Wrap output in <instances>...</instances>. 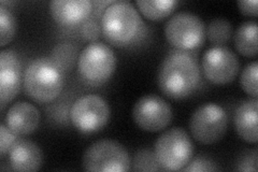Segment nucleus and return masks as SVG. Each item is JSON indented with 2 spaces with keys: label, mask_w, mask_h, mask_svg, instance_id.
<instances>
[{
  "label": "nucleus",
  "mask_w": 258,
  "mask_h": 172,
  "mask_svg": "<svg viewBox=\"0 0 258 172\" xmlns=\"http://www.w3.org/2000/svg\"><path fill=\"white\" fill-rule=\"evenodd\" d=\"M200 77V67L196 57L189 52L174 50L160 64L157 84L165 96L179 100L189 97L196 91Z\"/></svg>",
  "instance_id": "1"
},
{
  "label": "nucleus",
  "mask_w": 258,
  "mask_h": 172,
  "mask_svg": "<svg viewBox=\"0 0 258 172\" xmlns=\"http://www.w3.org/2000/svg\"><path fill=\"white\" fill-rule=\"evenodd\" d=\"M100 25L104 39L117 47L138 42L145 34L141 15L129 2H114L110 5L102 14Z\"/></svg>",
  "instance_id": "2"
},
{
  "label": "nucleus",
  "mask_w": 258,
  "mask_h": 172,
  "mask_svg": "<svg viewBox=\"0 0 258 172\" xmlns=\"http://www.w3.org/2000/svg\"><path fill=\"white\" fill-rule=\"evenodd\" d=\"M63 82V72L50 57L32 61L24 73L26 94L40 103L55 100L62 91Z\"/></svg>",
  "instance_id": "3"
},
{
  "label": "nucleus",
  "mask_w": 258,
  "mask_h": 172,
  "mask_svg": "<svg viewBox=\"0 0 258 172\" xmlns=\"http://www.w3.org/2000/svg\"><path fill=\"white\" fill-rule=\"evenodd\" d=\"M154 152L163 170H182L191 160L194 144L183 128L172 127L156 140Z\"/></svg>",
  "instance_id": "4"
},
{
  "label": "nucleus",
  "mask_w": 258,
  "mask_h": 172,
  "mask_svg": "<svg viewBox=\"0 0 258 172\" xmlns=\"http://www.w3.org/2000/svg\"><path fill=\"white\" fill-rule=\"evenodd\" d=\"M82 166L86 171L126 172L132 170V159L123 144L106 139L88 146Z\"/></svg>",
  "instance_id": "5"
},
{
  "label": "nucleus",
  "mask_w": 258,
  "mask_h": 172,
  "mask_svg": "<svg viewBox=\"0 0 258 172\" xmlns=\"http://www.w3.org/2000/svg\"><path fill=\"white\" fill-rule=\"evenodd\" d=\"M165 36L175 50L189 52L204 44L206 25L198 15L182 11L166 23Z\"/></svg>",
  "instance_id": "6"
},
{
  "label": "nucleus",
  "mask_w": 258,
  "mask_h": 172,
  "mask_svg": "<svg viewBox=\"0 0 258 172\" xmlns=\"http://www.w3.org/2000/svg\"><path fill=\"white\" fill-rule=\"evenodd\" d=\"M78 67L80 75L88 83L102 84L114 73L116 56L108 44L95 41L81 52Z\"/></svg>",
  "instance_id": "7"
},
{
  "label": "nucleus",
  "mask_w": 258,
  "mask_h": 172,
  "mask_svg": "<svg viewBox=\"0 0 258 172\" xmlns=\"http://www.w3.org/2000/svg\"><path fill=\"white\" fill-rule=\"evenodd\" d=\"M189 129L196 141L203 144L216 143L227 133L228 116L219 104H203L192 113Z\"/></svg>",
  "instance_id": "8"
},
{
  "label": "nucleus",
  "mask_w": 258,
  "mask_h": 172,
  "mask_svg": "<svg viewBox=\"0 0 258 172\" xmlns=\"http://www.w3.org/2000/svg\"><path fill=\"white\" fill-rule=\"evenodd\" d=\"M110 120V108L102 97L88 94L78 98L70 110V121L83 134H94L106 127Z\"/></svg>",
  "instance_id": "9"
},
{
  "label": "nucleus",
  "mask_w": 258,
  "mask_h": 172,
  "mask_svg": "<svg viewBox=\"0 0 258 172\" xmlns=\"http://www.w3.org/2000/svg\"><path fill=\"white\" fill-rule=\"evenodd\" d=\"M133 119L136 125L144 132L157 133L170 124L172 109L164 98L145 95L134 105Z\"/></svg>",
  "instance_id": "10"
},
{
  "label": "nucleus",
  "mask_w": 258,
  "mask_h": 172,
  "mask_svg": "<svg viewBox=\"0 0 258 172\" xmlns=\"http://www.w3.org/2000/svg\"><path fill=\"white\" fill-rule=\"evenodd\" d=\"M203 70L206 78L213 84H228L239 73L238 56L227 46H213L203 56Z\"/></svg>",
  "instance_id": "11"
},
{
  "label": "nucleus",
  "mask_w": 258,
  "mask_h": 172,
  "mask_svg": "<svg viewBox=\"0 0 258 172\" xmlns=\"http://www.w3.org/2000/svg\"><path fill=\"white\" fill-rule=\"evenodd\" d=\"M22 83L21 62L12 50H3L0 53V99L2 111L7 102L18 96Z\"/></svg>",
  "instance_id": "12"
},
{
  "label": "nucleus",
  "mask_w": 258,
  "mask_h": 172,
  "mask_svg": "<svg viewBox=\"0 0 258 172\" xmlns=\"http://www.w3.org/2000/svg\"><path fill=\"white\" fill-rule=\"evenodd\" d=\"M93 12L90 0H53L50 3V14L62 26H76L84 23Z\"/></svg>",
  "instance_id": "13"
},
{
  "label": "nucleus",
  "mask_w": 258,
  "mask_h": 172,
  "mask_svg": "<svg viewBox=\"0 0 258 172\" xmlns=\"http://www.w3.org/2000/svg\"><path fill=\"white\" fill-rule=\"evenodd\" d=\"M43 155L40 147L30 140L19 139L8 152V163L13 171H37L42 166Z\"/></svg>",
  "instance_id": "14"
},
{
  "label": "nucleus",
  "mask_w": 258,
  "mask_h": 172,
  "mask_svg": "<svg viewBox=\"0 0 258 172\" xmlns=\"http://www.w3.org/2000/svg\"><path fill=\"white\" fill-rule=\"evenodd\" d=\"M5 124L16 135L28 136L39 127L40 112L32 103L19 101L11 105L6 113Z\"/></svg>",
  "instance_id": "15"
},
{
  "label": "nucleus",
  "mask_w": 258,
  "mask_h": 172,
  "mask_svg": "<svg viewBox=\"0 0 258 172\" xmlns=\"http://www.w3.org/2000/svg\"><path fill=\"white\" fill-rule=\"evenodd\" d=\"M257 98L242 101L235 112L233 123L240 138L247 143L257 142Z\"/></svg>",
  "instance_id": "16"
},
{
  "label": "nucleus",
  "mask_w": 258,
  "mask_h": 172,
  "mask_svg": "<svg viewBox=\"0 0 258 172\" xmlns=\"http://www.w3.org/2000/svg\"><path fill=\"white\" fill-rule=\"evenodd\" d=\"M233 42L241 55L255 57L257 55V22L242 23L233 36Z\"/></svg>",
  "instance_id": "17"
},
{
  "label": "nucleus",
  "mask_w": 258,
  "mask_h": 172,
  "mask_svg": "<svg viewBox=\"0 0 258 172\" xmlns=\"http://www.w3.org/2000/svg\"><path fill=\"white\" fill-rule=\"evenodd\" d=\"M176 0H137L140 12L151 21H161L170 15L177 6Z\"/></svg>",
  "instance_id": "18"
},
{
  "label": "nucleus",
  "mask_w": 258,
  "mask_h": 172,
  "mask_svg": "<svg viewBox=\"0 0 258 172\" xmlns=\"http://www.w3.org/2000/svg\"><path fill=\"white\" fill-rule=\"evenodd\" d=\"M50 59L62 72H67L74 69L77 61H79L78 50L70 42H60L53 47Z\"/></svg>",
  "instance_id": "19"
},
{
  "label": "nucleus",
  "mask_w": 258,
  "mask_h": 172,
  "mask_svg": "<svg viewBox=\"0 0 258 172\" xmlns=\"http://www.w3.org/2000/svg\"><path fill=\"white\" fill-rule=\"evenodd\" d=\"M206 37L214 46H221L229 42L232 37V25L226 19H214L208 24Z\"/></svg>",
  "instance_id": "20"
},
{
  "label": "nucleus",
  "mask_w": 258,
  "mask_h": 172,
  "mask_svg": "<svg viewBox=\"0 0 258 172\" xmlns=\"http://www.w3.org/2000/svg\"><path fill=\"white\" fill-rule=\"evenodd\" d=\"M16 31L15 16L9 7L0 5V46L4 47L13 40Z\"/></svg>",
  "instance_id": "21"
},
{
  "label": "nucleus",
  "mask_w": 258,
  "mask_h": 172,
  "mask_svg": "<svg viewBox=\"0 0 258 172\" xmlns=\"http://www.w3.org/2000/svg\"><path fill=\"white\" fill-rule=\"evenodd\" d=\"M132 165L134 171H163L155 152L149 149H143L137 152Z\"/></svg>",
  "instance_id": "22"
},
{
  "label": "nucleus",
  "mask_w": 258,
  "mask_h": 172,
  "mask_svg": "<svg viewBox=\"0 0 258 172\" xmlns=\"http://www.w3.org/2000/svg\"><path fill=\"white\" fill-rule=\"evenodd\" d=\"M257 75H258V64L257 62H253L245 66L241 73L240 85L243 91L252 96L253 98H257Z\"/></svg>",
  "instance_id": "23"
},
{
  "label": "nucleus",
  "mask_w": 258,
  "mask_h": 172,
  "mask_svg": "<svg viewBox=\"0 0 258 172\" xmlns=\"http://www.w3.org/2000/svg\"><path fill=\"white\" fill-rule=\"evenodd\" d=\"M81 35H82L83 39L91 41V42H95L99 39L101 32V25L100 20L97 19L96 16L94 18H88L81 27Z\"/></svg>",
  "instance_id": "24"
},
{
  "label": "nucleus",
  "mask_w": 258,
  "mask_h": 172,
  "mask_svg": "<svg viewBox=\"0 0 258 172\" xmlns=\"http://www.w3.org/2000/svg\"><path fill=\"white\" fill-rule=\"evenodd\" d=\"M19 140V135L8 127L5 123L0 126V158L4 159L12 145Z\"/></svg>",
  "instance_id": "25"
},
{
  "label": "nucleus",
  "mask_w": 258,
  "mask_h": 172,
  "mask_svg": "<svg viewBox=\"0 0 258 172\" xmlns=\"http://www.w3.org/2000/svg\"><path fill=\"white\" fill-rule=\"evenodd\" d=\"M182 170L184 171H216L219 170L217 166L215 165V162L210 159L208 157H203V156H199L196 158H191V160L187 163L186 166H185Z\"/></svg>",
  "instance_id": "26"
},
{
  "label": "nucleus",
  "mask_w": 258,
  "mask_h": 172,
  "mask_svg": "<svg viewBox=\"0 0 258 172\" xmlns=\"http://www.w3.org/2000/svg\"><path fill=\"white\" fill-rule=\"evenodd\" d=\"M237 169L244 172L257 171V150L246 151L239 157L237 161Z\"/></svg>",
  "instance_id": "27"
},
{
  "label": "nucleus",
  "mask_w": 258,
  "mask_h": 172,
  "mask_svg": "<svg viewBox=\"0 0 258 172\" xmlns=\"http://www.w3.org/2000/svg\"><path fill=\"white\" fill-rule=\"evenodd\" d=\"M239 10L242 14L249 15V16H256L257 15V2L256 0H240L237 3Z\"/></svg>",
  "instance_id": "28"
}]
</instances>
